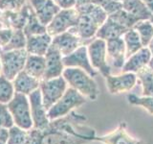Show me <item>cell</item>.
<instances>
[{
  "mask_svg": "<svg viewBox=\"0 0 153 144\" xmlns=\"http://www.w3.org/2000/svg\"><path fill=\"white\" fill-rule=\"evenodd\" d=\"M45 72L43 76V80H49L56 77L62 76L65 66L62 61V56L60 52L56 48L52 45L45 54Z\"/></svg>",
  "mask_w": 153,
  "mask_h": 144,
  "instance_id": "obj_14",
  "label": "cell"
},
{
  "mask_svg": "<svg viewBox=\"0 0 153 144\" xmlns=\"http://www.w3.org/2000/svg\"><path fill=\"white\" fill-rule=\"evenodd\" d=\"M24 70L33 78L39 81L43 80L45 72V57L28 54Z\"/></svg>",
  "mask_w": 153,
  "mask_h": 144,
  "instance_id": "obj_23",
  "label": "cell"
},
{
  "mask_svg": "<svg viewBox=\"0 0 153 144\" xmlns=\"http://www.w3.org/2000/svg\"><path fill=\"white\" fill-rule=\"evenodd\" d=\"M123 9L141 20L149 19L152 13L142 0H123Z\"/></svg>",
  "mask_w": 153,
  "mask_h": 144,
  "instance_id": "obj_24",
  "label": "cell"
},
{
  "mask_svg": "<svg viewBox=\"0 0 153 144\" xmlns=\"http://www.w3.org/2000/svg\"><path fill=\"white\" fill-rule=\"evenodd\" d=\"M27 0H0V9L3 11H19Z\"/></svg>",
  "mask_w": 153,
  "mask_h": 144,
  "instance_id": "obj_35",
  "label": "cell"
},
{
  "mask_svg": "<svg viewBox=\"0 0 153 144\" xmlns=\"http://www.w3.org/2000/svg\"><path fill=\"white\" fill-rule=\"evenodd\" d=\"M23 31L25 33L26 36H31V35H38V34H43L46 33V26L38 20L37 16L36 14L33 13V9L31 7V12L29 14V18L27 20V23L25 27L23 28Z\"/></svg>",
  "mask_w": 153,
  "mask_h": 144,
  "instance_id": "obj_28",
  "label": "cell"
},
{
  "mask_svg": "<svg viewBox=\"0 0 153 144\" xmlns=\"http://www.w3.org/2000/svg\"><path fill=\"white\" fill-rule=\"evenodd\" d=\"M67 88H68V84L63 76L40 81L39 89L41 92L42 102L47 110L62 97Z\"/></svg>",
  "mask_w": 153,
  "mask_h": 144,
  "instance_id": "obj_7",
  "label": "cell"
},
{
  "mask_svg": "<svg viewBox=\"0 0 153 144\" xmlns=\"http://www.w3.org/2000/svg\"><path fill=\"white\" fill-rule=\"evenodd\" d=\"M149 20H150V22L153 24V14H151V16H150V18H149Z\"/></svg>",
  "mask_w": 153,
  "mask_h": 144,
  "instance_id": "obj_42",
  "label": "cell"
},
{
  "mask_svg": "<svg viewBox=\"0 0 153 144\" xmlns=\"http://www.w3.org/2000/svg\"><path fill=\"white\" fill-rule=\"evenodd\" d=\"M33 13L43 25L47 26L60 8L53 0H28Z\"/></svg>",
  "mask_w": 153,
  "mask_h": 144,
  "instance_id": "obj_16",
  "label": "cell"
},
{
  "mask_svg": "<svg viewBox=\"0 0 153 144\" xmlns=\"http://www.w3.org/2000/svg\"><path fill=\"white\" fill-rule=\"evenodd\" d=\"M123 38L124 44H126V59L130 57L131 55H133L134 53L138 52L142 47H143L138 33L136 32L135 29H133V28L129 29L126 33H124Z\"/></svg>",
  "mask_w": 153,
  "mask_h": 144,
  "instance_id": "obj_25",
  "label": "cell"
},
{
  "mask_svg": "<svg viewBox=\"0 0 153 144\" xmlns=\"http://www.w3.org/2000/svg\"><path fill=\"white\" fill-rule=\"evenodd\" d=\"M60 9L75 8L79 0H53Z\"/></svg>",
  "mask_w": 153,
  "mask_h": 144,
  "instance_id": "obj_37",
  "label": "cell"
},
{
  "mask_svg": "<svg viewBox=\"0 0 153 144\" xmlns=\"http://www.w3.org/2000/svg\"><path fill=\"white\" fill-rule=\"evenodd\" d=\"M152 57V54L148 47H142L138 52L134 53L129 58H127L126 62L123 66V72H137L142 69L143 67L148 65L149 61Z\"/></svg>",
  "mask_w": 153,
  "mask_h": 144,
  "instance_id": "obj_20",
  "label": "cell"
},
{
  "mask_svg": "<svg viewBox=\"0 0 153 144\" xmlns=\"http://www.w3.org/2000/svg\"><path fill=\"white\" fill-rule=\"evenodd\" d=\"M1 51H2V48H1V47H0V53H1Z\"/></svg>",
  "mask_w": 153,
  "mask_h": 144,
  "instance_id": "obj_47",
  "label": "cell"
},
{
  "mask_svg": "<svg viewBox=\"0 0 153 144\" xmlns=\"http://www.w3.org/2000/svg\"><path fill=\"white\" fill-rule=\"evenodd\" d=\"M88 55L91 64L96 70H99L103 77L111 74V67L107 64L106 40L95 38L87 45Z\"/></svg>",
  "mask_w": 153,
  "mask_h": 144,
  "instance_id": "obj_8",
  "label": "cell"
},
{
  "mask_svg": "<svg viewBox=\"0 0 153 144\" xmlns=\"http://www.w3.org/2000/svg\"><path fill=\"white\" fill-rule=\"evenodd\" d=\"M128 102L134 106H140L146 110L150 114H153V96H139L135 94H129L127 96Z\"/></svg>",
  "mask_w": 153,
  "mask_h": 144,
  "instance_id": "obj_33",
  "label": "cell"
},
{
  "mask_svg": "<svg viewBox=\"0 0 153 144\" xmlns=\"http://www.w3.org/2000/svg\"><path fill=\"white\" fill-rule=\"evenodd\" d=\"M9 138V129L0 127V142L7 143Z\"/></svg>",
  "mask_w": 153,
  "mask_h": 144,
  "instance_id": "obj_38",
  "label": "cell"
},
{
  "mask_svg": "<svg viewBox=\"0 0 153 144\" xmlns=\"http://www.w3.org/2000/svg\"><path fill=\"white\" fill-rule=\"evenodd\" d=\"M53 37L47 32L38 35L27 36V42L25 49L28 54L45 56L46 52L52 44Z\"/></svg>",
  "mask_w": 153,
  "mask_h": 144,
  "instance_id": "obj_19",
  "label": "cell"
},
{
  "mask_svg": "<svg viewBox=\"0 0 153 144\" xmlns=\"http://www.w3.org/2000/svg\"><path fill=\"white\" fill-rule=\"evenodd\" d=\"M148 49L150 50V52H151V54L153 55V38H152V40H151V41L149 42V44H148Z\"/></svg>",
  "mask_w": 153,
  "mask_h": 144,
  "instance_id": "obj_40",
  "label": "cell"
},
{
  "mask_svg": "<svg viewBox=\"0 0 153 144\" xmlns=\"http://www.w3.org/2000/svg\"><path fill=\"white\" fill-rule=\"evenodd\" d=\"M128 30L129 29L122 26L121 24L115 21L113 18L108 16L104 23L99 28L97 34H96V38H102V40L107 41L109 40L123 37L124 33H126Z\"/></svg>",
  "mask_w": 153,
  "mask_h": 144,
  "instance_id": "obj_22",
  "label": "cell"
},
{
  "mask_svg": "<svg viewBox=\"0 0 153 144\" xmlns=\"http://www.w3.org/2000/svg\"><path fill=\"white\" fill-rule=\"evenodd\" d=\"M12 82L16 92L25 94L27 96L36 89L39 88L40 86V81L29 75L25 70L19 72Z\"/></svg>",
  "mask_w": 153,
  "mask_h": 144,
  "instance_id": "obj_21",
  "label": "cell"
},
{
  "mask_svg": "<svg viewBox=\"0 0 153 144\" xmlns=\"http://www.w3.org/2000/svg\"><path fill=\"white\" fill-rule=\"evenodd\" d=\"M62 76L70 88L83 95L86 99L95 101L100 95V89L92 76L76 67H65Z\"/></svg>",
  "mask_w": 153,
  "mask_h": 144,
  "instance_id": "obj_3",
  "label": "cell"
},
{
  "mask_svg": "<svg viewBox=\"0 0 153 144\" xmlns=\"http://www.w3.org/2000/svg\"><path fill=\"white\" fill-rule=\"evenodd\" d=\"M108 16L113 18L115 21H117L119 24H121L122 26L126 27V29L133 28L134 25H135L138 21L141 20V19H139L138 17L132 16V14L127 13L126 11H124L123 9H121L117 12L109 14Z\"/></svg>",
  "mask_w": 153,
  "mask_h": 144,
  "instance_id": "obj_30",
  "label": "cell"
},
{
  "mask_svg": "<svg viewBox=\"0 0 153 144\" xmlns=\"http://www.w3.org/2000/svg\"><path fill=\"white\" fill-rule=\"evenodd\" d=\"M106 86L111 94H121L131 90L137 84V75L132 72H123L120 75H108Z\"/></svg>",
  "mask_w": 153,
  "mask_h": 144,
  "instance_id": "obj_12",
  "label": "cell"
},
{
  "mask_svg": "<svg viewBox=\"0 0 153 144\" xmlns=\"http://www.w3.org/2000/svg\"><path fill=\"white\" fill-rule=\"evenodd\" d=\"M146 4V6L150 10V12L153 14V0H142Z\"/></svg>",
  "mask_w": 153,
  "mask_h": 144,
  "instance_id": "obj_39",
  "label": "cell"
},
{
  "mask_svg": "<svg viewBox=\"0 0 153 144\" xmlns=\"http://www.w3.org/2000/svg\"><path fill=\"white\" fill-rule=\"evenodd\" d=\"M26 42H27V36L25 35L24 31L21 30V29H13L11 40H10L8 44L3 48L2 51L25 49Z\"/></svg>",
  "mask_w": 153,
  "mask_h": 144,
  "instance_id": "obj_29",
  "label": "cell"
},
{
  "mask_svg": "<svg viewBox=\"0 0 153 144\" xmlns=\"http://www.w3.org/2000/svg\"><path fill=\"white\" fill-rule=\"evenodd\" d=\"M79 20V13L76 8L60 9L51 22L46 26L47 33L55 37L74 28Z\"/></svg>",
  "mask_w": 153,
  "mask_h": 144,
  "instance_id": "obj_9",
  "label": "cell"
},
{
  "mask_svg": "<svg viewBox=\"0 0 153 144\" xmlns=\"http://www.w3.org/2000/svg\"><path fill=\"white\" fill-rule=\"evenodd\" d=\"M137 78L143 88V96H153V71L146 65L139 70Z\"/></svg>",
  "mask_w": 153,
  "mask_h": 144,
  "instance_id": "obj_26",
  "label": "cell"
},
{
  "mask_svg": "<svg viewBox=\"0 0 153 144\" xmlns=\"http://www.w3.org/2000/svg\"><path fill=\"white\" fill-rule=\"evenodd\" d=\"M94 141H100L103 144H145L142 140L134 138L127 133L126 122H121L114 131L107 134L96 136Z\"/></svg>",
  "mask_w": 153,
  "mask_h": 144,
  "instance_id": "obj_15",
  "label": "cell"
},
{
  "mask_svg": "<svg viewBox=\"0 0 153 144\" xmlns=\"http://www.w3.org/2000/svg\"><path fill=\"white\" fill-rule=\"evenodd\" d=\"M114 1H117V2H123V0H114Z\"/></svg>",
  "mask_w": 153,
  "mask_h": 144,
  "instance_id": "obj_45",
  "label": "cell"
},
{
  "mask_svg": "<svg viewBox=\"0 0 153 144\" xmlns=\"http://www.w3.org/2000/svg\"><path fill=\"white\" fill-rule=\"evenodd\" d=\"M2 27H4V24L2 23V21H1V20H0V29H1Z\"/></svg>",
  "mask_w": 153,
  "mask_h": 144,
  "instance_id": "obj_43",
  "label": "cell"
},
{
  "mask_svg": "<svg viewBox=\"0 0 153 144\" xmlns=\"http://www.w3.org/2000/svg\"><path fill=\"white\" fill-rule=\"evenodd\" d=\"M148 66H149V68L153 71V55L151 57V59L149 61V64H148Z\"/></svg>",
  "mask_w": 153,
  "mask_h": 144,
  "instance_id": "obj_41",
  "label": "cell"
},
{
  "mask_svg": "<svg viewBox=\"0 0 153 144\" xmlns=\"http://www.w3.org/2000/svg\"><path fill=\"white\" fill-rule=\"evenodd\" d=\"M107 57L111 60L113 66L117 69H122L126 61V51L123 37L113 38L106 41Z\"/></svg>",
  "mask_w": 153,
  "mask_h": 144,
  "instance_id": "obj_18",
  "label": "cell"
},
{
  "mask_svg": "<svg viewBox=\"0 0 153 144\" xmlns=\"http://www.w3.org/2000/svg\"><path fill=\"white\" fill-rule=\"evenodd\" d=\"M1 16H2V10L0 9V18H1Z\"/></svg>",
  "mask_w": 153,
  "mask_h": 144,
  "instance_id": "obj_44",
  "label": "cell"
},
{
  "mask_svg": "<svg viewBox=\"0 0 153 144\" xmlns=\"http://www.w3.org/2000/svg\"><path fill=\"white\" fill-rule=\"evenodd\" d=\"M83 114L71 112L63 117L51 120L45 129L28 130V144H86L94 141L96 131L84 122Z\"/></svg>",
  "mask_w": 153,
  "mask_h": 144,
  "instance_id": "obj_1",
  "label": "cell"
},
{
  "mask_svg": "<svg viewBox=\"0 0 153 144\" xmlns=\"http://www.w3.org/2000/svg\"><path fill=\"white\" fill-rule=\"evenodd\" d=\"M89 43L90 42L83 40L72 31L61 33L59 35L53 37L52 40V45H54L63 57L71 54L79 46L88 45Z\"/></svg>",
  "mask_w": 153,
  "mask_h": 144,
  "instance_id": "obj_13",
  "label": "cell"
},
{
  "mask_svg": "<svg viewBox=\"0 0 153 144\" xmlns=\"http://www.w3.org/2000/svg\"><path fill=\"white\" fill-rule=\"evenodd\" d=\"M0 144H7V143H1V142H0Z\"/></svg>",
  "mask_w": 153,
  "mask_h": 144,
  "instance_id": "obj_48",
  "label": "cell"
},
{
  "mask_svg": "<svg viewBox=\"0 0 153 144\" xmlns=\"http://www.w3.org/2000/svg\"><path fill=\"white\" fill-rule=\"evenodd\" d=\"M29 134L28 131L19 128L16 125L9 129V138L7 144H28Z\"/></svg>",
  "mask_w": 153,
  "mask_h": 144,
  "instance_id": "obj_32",
  "label": "cell"
},
{
  "mask_svg": "<svg viewBox=\"0 0 153 144\" xmlns=\"http://www.w3.org/2000/svg\"><path fill=\"white\" fill-rule=\"evenodd\" d=\"M13 29L9 27H2L0 29V47L3 48L6 46L13 36Z\"/></svg>",
  "mask_w": 153,
  "mask_h": 144,
  "instance_id": "obj_36",
  "label": "cell"
},
{
  "mask_svg": "<svg viewBox=\"0 0 153 144\" xmlns=\"http://www.w3.org/2000/svg\"><path fill=\"white\" fill-rule=\"evenodd\" d=\"M86 98L79 91L72 88H67L62 97L48 110V117L51 120L63 117L76 108L86 103Z\"/></svg>",
  "mask_w": 153,
  "mask_h": 144,
  "instance_id": "obj_4",
  "label": "cell"
},
{
  "mask_svg": "<svg viewBox=\"0 0 153 144\" xmlns=\"http://www.w3.org/2000/svg\"><path fill=\"white\" fill-rule=\"evenodd\" d=\"M0 74H1V62H0Z\"/></svg>",
  "mask_w": 153,
  "mask_h": 144,
  "instance_id": "obj_46",
  "label": "cell"
},
{
  "mask_svg": "<svg viewBox=\"0 0 153 144\" xmlns=\"http://www.w3.org/2000/svg\"><path fill=\"white\" fill-rule=\"evenodd\" d=\"M27 57L28 52L26 49L1 51V74L10 81H13L19 72L24 70Z\"/></svg>",
  "mask_w": 153,
  "mask_h": 144,
  "instance_id": "obj_6",
  "label": "cell"
},
{
  "mask_svg": "<svg viewBox=\"0 0 153 144\" xmlns=\"http://www.w3.org/2000/svg\"><path fill=\"white\" fill-rule=\"evenodd\" d=\"M28 98L30 102L33 128L38 130L45 129L49 125L50 119L48 117V110L42 102L40 89L37 88L33 91L30 95H28Z\"/></svg>",
  "mask_w": 153,
  "mask_h": 144,
  "instance_id": "obj_10",
  "label": "cell"
},
{
  "mask_svg": "<svg viewBox=\"0 0 153 144\" xmlns=\"http://www.w3.org/2000/svg\"><path fill=\"white\" fill-rule=\"evenodd\" d=\"M14 90L13 82L7 79L4 75L0 74V103L8 104L13 97Z\"/></svg>",
  "mask_w": 153,
  "mask_h": 144,
  "instance_id": "obj_31",
  "label": "cell"
},
{
  "mask_svg": "<svg viewBox=\"0 0 153 144\" xmlns=\"http://www.w3.org/2000/svg\"><path fill=\"white\" fill-rule=\"evenodd\" d=\"M31 12L30 4H25L19 11H3L0 20L2 21L5 27L12 29H21L25 27L29 14Z\"/></svg>",
  "mask_w": 153,
  "mask_h": 144,
  "instance_id": "obj_17",
  "label": "cell"
},
{
  "mask_svg": "<svg viewBox=\"0 0 153 144\" xmlns=\"http://www.w3.org/2000/svg\"><path fill=\"white\" fill-rule=\"evenodd\" d=\"M75 8L79 13V20L76 25L69 31L75 33L83 40L91 42L108 14L99 5L85 0H79Z\"/></svg>",
  "mask_w": 153,
  "mask_h": 144,
  "instance_id": "obj_2",
  "label": "cell"
},
{
  "mask_svg": "<svg viewBox=\"0 0 153 144\" xmlns=\"http://www.w3.org/2000/svg\"><path fill=\"white\" fill-rule=\"evenodd\" d=\"M62 61H63V64L65 67H76V68H80L84 70L85 72H87L92 77H95L97 75V70L91 64L89 55H88L87 45H81L79 48H76L71 54L62 58Z\"/></svg>",
  "mask_w": 153,
  "mask_h": 144,
  "instance_id": "obj_11",
  "label": "cell"
},
{
  "mask_svg": "<svg viewBox=\"0 0 153 144\" xmlns=\"http://www.w3.org/2000/svg\"><path fill=\"white\" fill-rule=\"evenodd\" d=\"M7 107L13 116L14 125L26 131L33 128L30 102L27 95L16 92L13 99L7 104Z\"/></svg>",
  "mask_w": 153,
  "mask_h": 144,
  "instance_id": "obj_5",
  "label": "cell"
},
{
  "mask_svg": "<svg viewBox=\"0 0 153 144\" xmlns=\"http://www.w3.org/2000/svg\"><path fill=\"white\" fill-rule=\"evenodd\" d=\"M133 29H135L138 33L143 46L147 47L153 38V24L150 22L149 19L138 21L134 25Z\"/></svg>",
  "mask_w": 153,
  "mask_h": 144,
  "instance_id": "obj_27",
  "label": "cell"
},
{
  "mask_svg": "<svg viewBox=\"0 0 153 144\" xmlns=\"http://www.w3.org/2000/svg\"><path fill=\"white\" fill-rule=\"evenodd\" d=\"M13 125V119L7 107V104L0 103V127L10 129Z\"/></svg>",
  "mask_w": 153,
  "mask_h": 144,
  "instance_id": "obj_34",
  "label": "cell"
}]
</instances>
